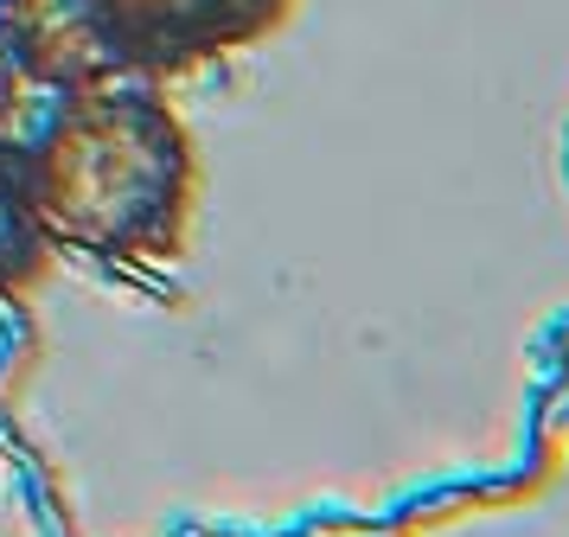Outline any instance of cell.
<instances>
[{
  "label": "cell",
  "instance_id": "1",
  "mask_svg": "<svg viewBox=\"0 0 569 537\" xmlns=\"http://www.w3.org/2000/svg\"><path fill=\"white\" fill-rule=\"evenodd\" d=\"M32 218L52 250L109 269L167 262L199 199V153L186 128L134 83L64 90L20 141Z\"/></svg>",
  "mask_w": 569,
  "mask_h": 537
},
{
  "label": "cell",
  "instance_id": "2",
  "mask_svg": "<svg viewBox=\"0 0 569 537\" xmlns=\"http://www.w3.org/2000/svg\"><path fill=\"white\" fill-rule=\"evenodd\" d=\"M295 0H78L103 83L192 71L269 39Z\"/></svg>",
  "mask_w": 569,
  "mask_h": 537
},
{
  "label": "cell",
  "instance_id": "3",
  "mask_svg": "<svg viewBox=\"0 0 569 537\" xmlns=\"http://www.w3.org/2000/svg\"><path fill=\"white\" fill-rule=\"evenodd\" d=\"M46 230L32 218V199H27V173H20V148H0V295L27 288L39 269H46Z\"/></svg>",
  "mask_w": 569,
  "mask_h": 537
},
{
  "label": "cell",
  "instance_id": "4",
  "mask_svg": "<svg viewBox=\"0 0 569 537\" xmlns=\"http://www.w3.org/2000/svg\"><path fill=\"white\" fill-rule=\"evenodd\" d=\"M32 90H39V83L20 71L13 51L0 46V148H20V141H27L32 116H39V109H32Z\"/></svg>",
  "mask_w": 569,
  "mask_h": 537
}]
</instances>
